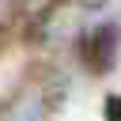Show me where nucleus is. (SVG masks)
<instances>
[{"instance_id": "obj_1", "label": "nucleus", "mask_w": 121, "mask_h": 121, "mask_svg": "<svg viewBox=\"0 0 121 121\" xmlns=\"http://www.w3.org/2000/svg\"><path fill=\"white\" fill-rule=\"evenodd\" d=\"M106 121H121V95L106 98Z\"/></svg>"}]
</instances>
